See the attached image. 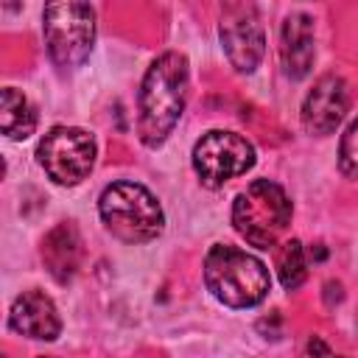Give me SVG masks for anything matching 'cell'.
Here are the masks:
<instances>
[{
    "mask_svg": "<svg viewBox=\"0 0 358 358\" xmlns=\"http://www.w3.org/2000/svg\"><path fill=\"white\" fill-rule=\"evenodd\" d=\"M204 285L227 308H255L266 299L271 277L255 255L215 243L204 257Z\"/></svg>",
    "mask_w": 358,
    "mask_h": 358,
    "instance_id": "2",
    "label": "cell"
},
{
    "mask_svg": "<svg viewBox=\"0 0 358 358\" xmlns=\"http://www.w3.org/2000/svg\"><path fill=\"white\" fill-rule=\"evenodd\" d=\"M255 165V145L227 129H213L201 134L193 145V171L199 182L210 190L224 187L229 179L243 176Z\"/></svg>",
    "mask_w": 358,
    "mask_h": 358,
    "instance_id": "7",
    "label": "cell"
},
{
    "mask_svg": "<svg viewBox=\"0 0 358 358\" xmlns=\"http://www.w3.org/2000/svg\"><path fill=\"white\" fill-rule=\"evenodd\" d=\"M103 227L123 243H148L162 235L165 213L159 199L140 182H112L98 199Z\"/></svg>",
    "mask_w": 358,
    "mask_h": 358,
    "instance_id": "3",
    "label": "cell"
},
{
    "mask_svg": "<svg viewBox=\"0 0 358 358\" xmlns=\"http://www.w3.org/2000/svg\"><path fill=\"white\" fill-rule=\"evenodd\" d=\"M95 140L78 126H53L36 145V162L50 182L73 187L84 182L95 165Z\"/></svg>",
    "mask_w": 358,
    "mask_h": 358,
    "instance_id": "6",
    "label": "cell"
},
{
    "mask_svg": "<svg viewBox=\"0 0 358 358\" xmlns=\"http://www.w3.org/2000/svg\"><path fill=\"white\" fill-rule=\"evenodd\" d=\"M308 352H324V355H327V352H330V347H327V344H322L319 338H310V341H308Z\"/></svg>",
    "mask_w": 358,
    "mask_h": 358,
    "instance_id": "16",
    "label": "cell"
},
{
    "mask_svg": "<svg viewBox=\"0 0 358 358\" xmlns=\"http://www.w3.org/2000/svg\"><path fill=\"white\" fill-rule=\"evenodd\" d=\"M8 327L25 338H36V341H53L62 333V319L59 310L53 305V299L39 291H22L14 302H11V313H8Z\"/></svg>",
    "mask_w": 358,
    "mask_h": 358,
    "instance_id": "10",
    "label": "cell"
},
{
    "mask_svg": "<svg viewBox=\"0 0 358 358\" xmlns=\"http://www.w3.org/2000/svg\"><path fill=\"white\" fill-rule=\"evenodd\" d=\"M42 31L50 62L62 70H78L95 45V11L90 0H45Z\"/></svg>",
    "mask_w": 358,
    "mask_h": 358,
    "instance_id": "5",
    "label": "cell"
},
{
    "mask_svg": "<svg viewBox=\"0 0 358 358\" xmlns=\"http://www.w3.org/2000/svg\"><path fill=\"white\" fill-rule=\"evenodd\" d=\"M187 103V59L168 50L151 62L137 95V134L140 143L157 148L168 140Z\"/></svg>",
    "mask_w": 358,
    "mask_h": 358,
    "instance_id": "1",
    "label": "cell"
},
{
    "mask_svg": "<svg viewBox=\"0 0 358 358\" xmlns=\"http://www.w3.org/2000/svg\"><path fill=\"white\" fill-rule=\"evenodd\" d=\"M81 257H84V243H81V235L78 229L70 224V221H62L56 224L45 241H42V260H45V268L50 271V277L56 282H70L81 266Z\"/></svg>",
    "mask_w": 358,
    "mask_h": 358,
    "instance_id": "12",
    "label": "cell"
},
{
    "mask_svg": "<svg viewBox=\"0 0 358 358\" xmlns=\"http://www.w3.org/2000/svg\"><path fill=\"white\" fill-rule=\"evenodd\" d=\"M221 48L229 59V64L238 73H255L263 53H266V36L257 8L249 0H229L221 14L218 25Z\"/></svg>",
    "mask_w": 358,
    "mask_h": 358,
    "instance_id": "8",
    "label": "cell"
},
{
    "mask_svg": "<svg viewBox=\"0 0 358 358\" xmlns=\"http://www.w3.org/2000/svg\"><path fill=\"white\" fill-rule=\"evenodd\" d=\"M277 274H280V282L285 291H294L305 282L308 277V260H305V249L296 238L285 241L280 249H277Z\"/></svg>",
    "mask_w": 358,
    "mask_h": 358,
    "instance_id": "14",
    "label": "cell"
},
{
    "mask_svg": "<svg viewBox=\"0 0 358 358\" xmlns=\"http://www.w3.org/2000/svg\"><path fill=\"white\" fill-rule=\"evenodd\" d=\"M291 215H294V204L285 187L271 179H255L232 201L235 232L257 249H271L280 241V235L288 229Z\"/></svg>",
    "mask_w": 358,
    "mask_h": 358,
    "instance_id": "4",
    "label": "cell"
},
{
    "mask_svg": "<svg viewBox=\"0 0 358 358\" xmlns=\"http://www.w3.org/2000/svg\"><path fill=\"white\" fill-rule=\"evenodd\" d=\"M280 59H282V70L288 78L299 81L310 73L313 67V20L305 11H294L282 20V31H280Z\"/></svg>",
    "mask_w": 358,
    "mask_h": 358,
    "instance_id": "11",
    "label": "cell"
},
{
    "mask_svg": "<svg viewBox=\"0 0 358 358\" xmlns=\"http://www.w3.org/2000/svg\"><path fill=\"white\" fill-rule=\"evenodd\" d=\"M338 168L344 176L358 179V117L344 129L338 143Z\"/></svg>",
    "mask_w": 358,
    "mask_h": 358,
    "instance_id": "15",
    "label": "cell"
},
{
    "mask_svg": "<svg viewBox=\"0 0 358 358\" xmlns=\"http://www.w3.org/2000/svg\"><path fill=\"white\" fill-rule=\"evenodd\" d=\"M0 129L8 140H25L36 129L34 103L14 87H6L0 95Z\"/></svg>",
    "mask_w": 358,
    "mask_h": 358,
    "instance_id": "13",
    "label": "cell"
},
{
    "mask_svg": "<svg viewBox=\"0 0 358 358\" xmlns=\"http://www.w3.org/2000/svg\"><path fill=\"white\" fill-rule=\"evenodd\" d=\"M347 109H350L347 81L336 73H327V76L316 78L313 90L305 95L302 126L313 137H327L341 126V120L347 117Z\"/></svg>",
    "mask_w": 358,
    "mask_h": 358,
    "instance_id": "9",
    "label": "cell"
}]
</instances>
